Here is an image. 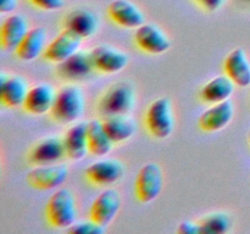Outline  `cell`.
I'll return each mask as SVG.
<instances>
[{
  "label": "cell",
  "mask_w": 250,
  "mask_h": 234,
  "mask_svg": "<svg viewBox=\"0 0 250 234\" xmlns=\"http://www.w3.org/2000/svg\"><path fill=\"white\" fill-rule=\"evenodd\" d=\"M84 111V94L78 85L68 84L56 92L50 114L55 121L63 124L75 123Z\"/></svg>",
  "instance_id": "obj_1"
},
{
  "label": "cell",
  "mask_w": 250,
  "mask_h": 234,
  "mask_svg": "<svg viewBox=\"0 0 250 234\" xmlns=\"http://www.w3.org/2000/svg\"><path fill=\"white\" fill-rule=\"evenodd\" d=\"M46 219L55 228H70L77 218L76 200L72 193L66 188L56 190L46 202Z\"/></svg>",
  "instance_id": "obj_2"
},
{
  "label": "cell",
  "mask_w": 250,
  "mask_h": 234,
  "mask_svg": "<svg viewBox=\"0 0 250 234\" xmlns=\"http://www.w3.org/2000/svg\"><path fill=\"white\" fill-rule=\"evenodd\" d=\"M146 126L154 138L166 139L172 134L175 118L170 99L159 98L149 105L146 112Z\"/></svg>",
  "instance_id": "obj_3"
},
{
  "label": "cell",
  "mask_w": 250,
  "mask_h": 234,
  "mask_svg": "<svg viewBox=\"0 0 250 234\" xmlns=\"http://www.w3.org/2000/svg\"><path fill=\"white\" fill-rule=\"evenodd\" d=\"M136 104V93L128 83L119 82L105 90L99 101V110L104 116L107 115L129 114Z\"/></svg>",
  "instance_id": "obj_4"
},
{
  "label": "cell",
  "mask_w": 250,
  "mask_h": 234,
  "mask_svg": "<svg viewBox=\"0 0 250 234\" xmlns=\"http://www.w3.org/2000/svg\"><path fill=\"white\" fill-rule=\"evenodd\" d=\"M164 187V173L160 166L149 162L139 170L136 178L134 192L137 199L143 204H150L158 199Z\"/></svg>",
  "instance_id": "obj_5"
},
{
  "label": "cell",
  "mask_w": 250,
  "mask_h": 234,
  "mask_svg": "<svg viewBox=\"0 0 250 234\" xmlns=\"http://www.w3.org/2000/svg\"><path fill=\"white\" fill-rule=\"evenodd\" d=\"M68 168L62 163L37 166L27 173V183L38 190H53L65 183Z\"/></svg>",
  "instance_id": "obj_6"
},
{
  "label": "cell",
  "mask_w": 250,
  "mask_h": 234,
  "mask_svg": "<svg viewBox=\"0 0 250 234\" xmlns=\"http://www.w3.org/2000/svg\"><path fill=\"white\" fill-rule=\"evenodd\" d=\"M83 38L70 29L63 28L50 43L46 45L44 58L50 62L61 63L77 53L82 45Z\"/></svg>",
  "instance_id": "obj_7"
},
{
  "label": "cell",
  "mask_w": 250,
  "mask_h": 234,
  "mask_svg": "<svg viewBox=\"0 0 250 234\" xmlns=\"http://www.w3.org/2000/svg\"><path fill=\"white\" fill-rule=\"evenodd\" d=\"M134 41L141 50L153 55H160L171 48L167 34L153 23H143L136 28Z\"/></svg>",
  "instance_id": "obj_8"
},
{
  "label": "cell",
  "mask_w": 250,
  "mask_h": 234,
  "mask_svg": "<svg viewBox=\"0 0 250 234\" xmlns=\"http://www.w3.org/2000/svg\"><path fill=\"white\" fill-rule=\"evenodd\" d=\"M121 207V196L115 189H106L100 193L93 201L89 218L106 227L115 219Z\"/></svg>",
  "instance_id": "obj_9"
},
{
  "label": "cell",
  "mask_w": 250,
  "mask_h": 234,
  "mask_svg": "<svg viewBox=\"0 0 250 234\" xmlns=\"http://www.w3.org/2000/svg\"><path fill=\"white\" fill-rule=\"evenodd\" d=\"M66 155L63 138L51 136L39 140L28 154V161L32 165H51L56 163Z\"/></svg>",
  "instance_id": "obj_10"
},
{
  "label": "cell",
  "mask_w": 250,
  "mask_h": 234,
  "mask_svg": "<svg viewBox=\"0 0 250 234\" xmlns=\"http://www.w3.org/2000/svg\"><path fill=\"white\" fill-rule=\"evenodd\" d=\"M93 65L97 71L102 73L121 72L128 65L129 58L126 53L109 45H98L90 51Z\"/></svg>",
  "instance_id": "obj_11"
},
{
  "label": "cell",
  "mask_w": 250,
  "mask_h": 234,
  "mask_svg": "<svg viewBox=\"0 0 250 234\" xmlns=\"http://www.w3.org/2000/svg\"><path fill=\"white\" fill-rule=\"evenodd\" d=\"M234 116V106L231 100L212 104L199 117V127L202 131L214 133L226 128Z\"/></svg>",
  "instance_id": "obj_12"
},
{
  "label": "cell",
  "mask_w": 250,
  "mask_h": 234,
  "mask_svg": "<svg viewBox=\"0 0 250 234\" xmlns=\"http://www.w3.org/2000/svg\"><path fill=\"white\" fill-rule=\"evenodd\" d=\"M84 173L93 184L111 185L124 177L125 167L120 161L114 158H103L88 166Z\"/></svg>",
  "instance_id": "obj_13"
},
{
  "label": "cell",
  "mask_w": 250,
  "mask_h": 234,
  "mask_svg": "<svg viewBox=\"0 0 250 234\" xmlns=\"http://www.w3.org/2000/svg\"><path fill=\"white\" fill-rule=\"evenodd\" d=\"M107 15L112 22L124 28H138L146 20L142 10L129 0H114L107 6Z\"/></svg>",
  "instance_id": "obj_14"
},
{
  "label": "cell",
  "mask_w": 250,
  "mask_h": 234,
  "mask_svg": "<svg viewBox=\"0 0 250 234\" xmlns=\"http://www.w3.org/2000/svg\"><path fill=\"white\" fill-rule=\"evenodd\" d=\"M56 92L53 85L39 83L29 88L23 102V109L34 116H42L51 111Z\"/></svg>",
  "instance_id": "obj_15"
},
{
  "label": "cell",
  "mask_w": 250,
  "mask_h": 234,
  "mask_svg": "<svg viewBox=\"0 0 250 234\" xmlns=\"http://www.w3.org/2000/svg\"><path fill=\"white\" fill-rule=\"evenodd\" d=\"M29 88L27 82L21 76L0 75V99L1 104L6 107L23 106Z\"/></svg>",
  "instance_id": "obj_16"
},
{
  "label": "cell",
  "mask_w": 250,
  "mask_h": 234,
  "mask_svg": "<svg viewBox=\"0 0 250 234\" xmlns=\"http://www.w3.org/2000/svg\"><path fill=\"white\" fill-rule=\"evenodd\" d=\"M28 22L22 15L11 14L4 20L0 29V44L4 50H16L28 33Z\"/></svg>",
  "instance_id": "obj_17"
},
{
  "label": "cell",
  "mask_w": 250,
  "mask_h": 234,
  "mask_svg": "<svg viewBox=\"0 0 250 234\" xmlns=\"http://www.w3.org/2000/svg\"><path fill=\"white\" fill-rule=\"evenodd\" d=\"M225 73L231 78L237 87L247 88L250 85V61L244 49L232 50L225 58Z\"/></svg>",
  "instance_id": "obj_18"
},
{
  "label": "cell",
  "mask_w": 250,
  "mask_h": 234,
  "mask_svg": "<svg viewBox=\"0 0 250 234\" xmlns=\"http://www.w3.org/2000/svg\"><path fill=\"white\" fill-rule=\"evenodd\" d=\"M99 27L97 15L88 9H75L63 19V28L70 29L83 39L94 36Z\"/></svg>",
  "instance_id": "obj_19"
},
{
  "label": "cell",
  "mask_w": 250,
  "mask_h": 234,
  "mask_svg": "<svg viewBox=\"0 0 250 234\" xmlns=\"http://www.w3.org/2000/svg\"><path fill=\"white\" fill-rule=\"evenodd\" d=\"M88 122H78L73 124L63 136L66 156L72 161H81L89 153L87 136Z\"/></svg>",
  "instance_id": "obj_20"
},
{
  "label": "cell",
  "mask_w": 250,
  "mask_h": 234,
  "mask_svg": "<svg viewBox=\"0 0 250 234\" xmlns=\"http://www.w3.org/2000/svg\"><path fill=\"white\" fill-rule=\"evenodd\" d=\"M46 29L44 27H36L29 29L20 45L17 46L15 53L17 58L22 61H33L45 51L46 43Z\"/></svg>",
  "instance_id": "obj_21"
},
{
  "label": "cell",
  "mask_w": 250,
  "mask_h": 234,
  "mask_svg": "<svg viewBox=\"0 0 250 234\" xmlns=\"http://www.w3.org/2000/svg\"><path fill=\"white\" fill-rule=\"evenodd\" d=\"M107 136L114 144L127 141L136 133V123L128 114L107 115L102 119Z\"/></svg>",
  "instance_id": "obj_22"
},
{
  "label": "cell",
  "mask_w": 250,
  "mask_h": 234,
  "mask_svg": "<svg viewBox=\"0 0 250 234\" xmlns=\"http://www.w3.org/2000/svg\"><path fill=\"white\" fill-rule=\"evenodd\" d=\"M234 88H236L234 82L225 73L211 78L200 90V98L204 102L211 105L226 101L232 97Z\"/></svg>",
  "instance_id": "obj_23"
},
{
  "label": "cell",
  "mask_w": 250,
  "mask_h": 234,
  "mask_svg": "<svg viewBox=\"0 0 250 234\" xmlns=\"http://www.w3.org/2000/svg\"><path fill=\"white\" fill-rule=\"evenodd\" d=\"M93 70H95L93 65V58L90 51L78 50L72 56L59 63V73L62 77L70 79H78L89 75Z\"/></svg>",
  "instance_id": "obj_24"
},
{
  "label": "cell",
  "mask_w": 250,
  "mask_h": 234,
  "mask_svg": "<svg viewBox=\"0 0 250 234\" xmlns=\"http://www.w3.org/2000/svg\"><path fill=\"white\" fill-rule=\"evenodd\" d=\"M87 136L89 154L94 156H105L111 151L114 143L107 136L102 121L92 119L88 122Z\"/></svg>",
  "instance_id": "obj_25"
},
{
  "label": "cell",
  "mask_w": 250,
  "mask_h": 234,
  "mask_svg": "<svg viewBox=\"0 0 250 234\" xmlns=\"http://www.w3.org/2000/svg\"><path fill=\"white\" fill-rule=\"evenodd\" d=\"M231 217L226 212H212L199 221L200 234H224L231 228Z\"/></svg>",
  "instance_id": "obj_26"
},
{
  "label": "cell",
  "mask_w": 250,
  "mask_h": 234,
  "mask_svg": "<svg viewBox=\"0 0 250 234\" xmlns=\"http://www.w3.org/2000/svg\"><path fill=\"white\" fill-rule=\"evenodd\" d=\"M105 231V227L102 224L97 223L92 218L87 221H76L72 226L68 228L70 233L75 234H103Z\"/></svg>",
  "instance_id": "obj_27"
},
{
  "label": "cell",
  "mask_w": 250,
  "mask_h": 234,
  "mask_svg": "<svg viewBox=\"0 0 250 234\" xmlns=\"http://www.w3.org/2000/svg\"><path fill=\"white\" fill-rule=\"evenodd\" d=\"M36 7L45 11H55L61 9L65 4V0H29Z\"/></svg>",
  "instance_id": "obj_28"
},
{
  "label": "cell",
  "mask_w": 250,
  "mask_h": 234,
  "mask_svg": "<svg viewBox=\"0 0 250 234\" xmlns=\"http://www.w3.org/2000/svg\"><path fill=\"white\" fill-rule=\"evenodd\" d=\"M177 233L180 234H200L199 222L183 221L177 228Z\"/></svg>",
  "instance_id": "obj_29"
},
{
  "label": "cell",
  "mask_w": 250,
  "mask_h": 234,
  "mask_svg": "<svg viewBox=\"0 0 250 234\" xmlns=\"http://www.w3.org/2000/svg\"><path fill=\"white\" fill-rule=\"evenodd\" d=\"M195 1L207 11L214 12L221 9L226 0H195Z\"/></svg>",
  "instance_id": "obj_30"
},
{
  "label": "cell",
  "mask_w": 250,
  "mask_h": 234,
  "mask_svg": "<svg viewBox=\"0 0 250 234\" xmlns=\"http://www.w3.org/2000/svg\"><path fill=\"white\" fill-rule=\"evenodd\" d=\"M17 6V0H0V12L2 15L11 14Z\"/></svg>",
  "instance_id": "obj_31"
},
{
  "label": "cell",
  "mask_w": 250,
  "mask_h": 234,
  "mask_svg": "<svg viewBox=\"0 0 250 234\" xmlns=\"http://www.w3.org/2000/svg\"><path fill=\"white\" fill-rule=\"evenodd\" d=\"M248 140H249V144H250V129H249V132H248Z\"/></svg>",
  "instance_id": "obj_32"
},
{
  "label": "cell",
  "mask_w": 250,
  "mask_h": 234,
  "mask_svg": "<svg viewBox=\"0 0 250 234\" xmlns=\"http://www.w3.org/2000/svg\"><path fill=\"white\" fill-rule=\"evenodd\" d=\"M244 1H248V2H250V0H244Z\"/></svg>",
  "instance_id": "obj_33"
}]
</instances>
